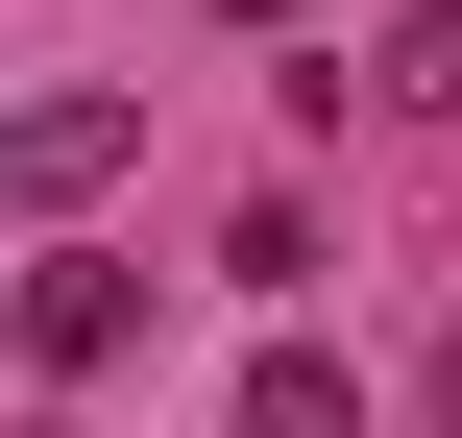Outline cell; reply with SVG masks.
<instances>
[{
  "label": "cell",
  "mask_w": 462,
  "mask_h": 438,
  "mask_svg": "<svg viewBox=\"0 0 462 438\" xmlns=\"http://www.w3.org/2000/svg\"><path fill=\"white\" fill-rule=\"evenodd\" d=\"M122 341H146V268H97V244H49V268H24V366H49V390H97Z\"/></svg>",
  "instance_id": "1"
},
{
  "label": "cell",
  "mask_w": 462,
  "mask_h": 438,
  "mask_svg": "<svg viewBox=\"0 0 462 438\" xmlns=\"http://www.w3.org/2000/svg\"><path fill=\"white\" fill-rule=\"evenodd\" d=\"M439 415H462V317H439Z\"/></svg>",
  "instance_id": "4"
},
{
  "label": "cell",
  "mask_w": 462,
  "mask_h": 438,
  "mask_svg": "<svg viewBox=\"0 0 462 438\" xmlns=\"http://www.w3.org/2000/svg\"><path fill=\"white\" fill-rule=\"evenodd\" d=\"M122 146H146V98H97V73H73V98H24V122H0V195L49 219V195H97Z\"/></svg>",
  "instance_id": "2"
},
{
  "label": "cell",
  "mask_w": 462,
  "mask_h": 438,
  "mask_svg": "<svg viewBox=\"0 0 462 438\" xmlns=\"http://www.w3.org/2000/svg\"><path fill=\"white\" fill-rule=\"evenodd\" d=\"M244 438H365V390H341L317 341H268V366H244Z\"/></svg>",
  "instance_id": "3"
}]
</instances>
